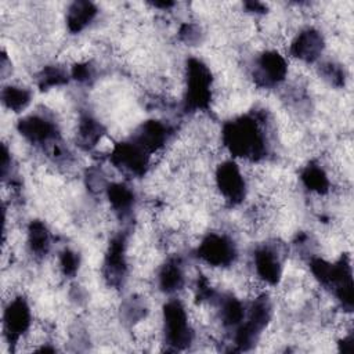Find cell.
Wrapping results in <instances>:
<instances>
[{"label":"cell","mask_w":354,"mask_h":354,"mask_svg":"<svg viewBox=\"0 0 354 354\" xmlns=\"http://www.w3.org/2000/svg\"><path fill=\"white\" fill-rule=\"evenodd\" d=\"M266 119L257 116H241L223 127V142L235 158L259 160L268 152L266 137Z\"/></svg>","instance_id":"1"},{"label":"cell","mask_w":354,"mask_h":354,"mask_svg":"<svg viewBox=\"0 0 354 354\" xmlns=\"http://www.w3.org/2000/svg\"><path fill=\"white\" fill-rule=\"evenodd\" d=\"M212 98V73L198 58H189L185 66V109L195 112L207 108Z\"/></svg>","instance_id":"2"},{"label":"cell","mask_w":354,"mask_h":354,"mask_svg":"<svg viewBox=\"0 0 354 354\" xmlns=\"http://www.w3.org/2000/svg\"><path fill=\"white\" fill-rule=\"evenodd\" d=\"M163 333L165 342L173 350H183L194 340V330L185 306L173 299L163 307Z\"/></svg>","instance_id":"3"},{"label":"cell","mask_w":354,"mask_h":354,"mask_svg":"<svg viewBox=\"0 0 354 354\" xmlns=\"http://www.w3.org/2000/svg\"><path fill=\"white\" fill-rule=\"evenodd\" d=\"M198 257L210 267L224 268L235 263L238 249L231 236L227 234L212 232L206 235L196 249Z\"/></svg>","instance_id":"4"},{"label":"cell","mask_w":354,"mask_h":354,"mask_svg":"<svg viewBox=\"0 0 354 354\" xmlns=\"http://www.w3.org/2000/svg\"><path fill=\"white\" fill-rule=\"evenodd\" d=\"M151 153H148L140 144L136 141L119 142L111 151L112 165L120 170L123 174L141 177L147 173L149 167Z\"/></svg>","instance_id":"5"},{"label":"cell","mask_w":354,"mask_h":354,"mask_svg":"<svg viewBox=\"0 0 354 354\" xmlns=\"http://www.w3.org/2000/svg\"><path fill=\"white\" fill-rule=\"evenodd\" d=\"M32 326V311L22 296H14L6 306L3 315V330L7 342L18 344Z\"/></svg>","instance_id":"6"},{"label":"cell","mask_w":354,"mask_h":354,"mask_svg":"<svg viewBox=\"0 0 354 354\" xmlns=\"http://www.w3.org/2000/svg\"><path fill=\"white\" fill-rule=\"evenodd\" d=\"M288 75V62L277 50L263 51L253 64L252 76L260 87L270 88L278 86Z\"/></svg>","instance_id":"7"},{"label":"cell","mask_w":354,"mask_h":354,"mask_svg":"<svg viewBox=\"0 0 354 354\" xmlns=\"http://www.w3.org/2000/svg\"><path fill=\"white\" fill-rule=\"evenodd\" d=\"M220 195L230 205L241 203L246 196V180L241 167L234 160H224L217 166L214 174Z\"/></svg>","instance_id":"8"},{"label":"cell","mask_w":354,"mask_h":354,"mask_svg":"<svg viewBox=\"0 0 354 354\" xmlns=\"http://www.w3.org/2000/svg\"><path fill=\"white\" fill-rule=\"evenodd\" d=\"M256 277L266 285H277L282 277V250L277 243H264L253 253Z\"/></svg>","instance_id":"9"},{"label":"cell","mask_w":354,"mask_h":354,"mask_svg":"<svg viewBox=\"0 0 354 354\" xmlns=\"http://www.w3.org/2000/svg\"><path fill=\"white\" fill-rule=\"evenodd\" d=\"M17 129L19 134L32 144L50 147L58 141L59 133L55 122L44 113H32L22 118Z\"/></svg>","instance_id":"10"},{"label":"cell","mask_w":354,"mask_h":354,"mask_svg":"<svg viewBox=\"0 0 354 354\" xmlns=\"http://www.w3.org/2000/svg\"><path fill=\"white\" fill-rule=\"evenodd\" d=\"M127 241L123 234L113 236L109 242L108 252L105 256L104 263V272L105 278L109 281L111 285H120L126 278L127 272Z\"/></svg>","instance_id":"11"},{"label":"cell","mask_w":354,"mask_h":354,"mask_svg":"<svg viewBox=\"0 0 354 354\" xmlns=\"http://www.w3.org/2000/svg\"><path fill=\"white\" fill-rule=\"evenodd\" d=\"M324 47L325 41L319 30L314 28H306L295 36L290 43L289 53L292 57L301 62L313 64L321 57Z\"/></svg>","instance_id":"12"},{"label":"cell","mask_w":354,"mask_h":354,"mask_svg":"<svg viewBox=\"0 0 354 354\" xmlns=\"http://www.w3.org/2000/svg\"><path fill=\"white\" fill-rule=\"evenodd\" d=\"M170 136H171L170 126H167L160 120L153 119V120H147L137 129L133 137V141L140 144L148 153L155 155L166 147V144L170 140Z\"/></svg>","instance_id":"13"},{"label":"cell","mask_w":354,"mask_h":354,"mask_svg":"<svg viewBox=\"0 0 354 354\" xmlns=\"http://www.w3.org/2000/svg\"><path fill=\"white\" fill-rule=\"evenodd\" d=\"M185 286V272L178 259L167 260L158 272V288L166 295H174Z\"/></svg>","instance_id":"14"},{"label":"cell","mask_w":354,"mask_h":354,"mask_svg":"<svg viewBox=\"0 0 354 354\" xmlns=\"http://www.w3.org/2000/svg\"><path fill=\"white\" fill-rule=\"evenodd\" d=\"M98 10L90 1H75L68 7L66 25L71 33H79L86 29L97 17Z\"/></svg>","instance_id":"15"},{"label":"cell","mask_w":354,"mask_h":354,"mask_svg":"<svg viewBox=\"0 0 354 354\" xmlns=\"http://www.w3.org/2000/svg\"><path fill=\"white\" fill-rule=\"evenodd\" d=\"M105 191L112 210L120 217L127 216L134 206L136 196L133 189L123 183H112L106 185Z\"/></svg>","instance_id":"16"},{"label":"cell","mask_w":354,"mask_h":354,"mask_svg":"<svg viewBox=\"0 0 354 354\" xmlns=\"http://www.w3.org/2000/svg\"><path fill=\"white\" fill-rule=\"evenodd\" d=\"M218 317L221 325L225 328H236L242 324L246 315V308L239 299L232 295L217 299Z\"/></svg>","instance_id":"17"},{"label":"cell","mask_w":354,"mask_h":354,"mask_svg":"<svg viewBox=\"0 0 354 354\" xmlns=\"http://www.w3.org/2000/svg\"><path fill=\"white\" fill-rule=\"evenodd\" d=\"M104 127L102 124L90 115H83L79 118L76 127L77 144L84 149L94 148L102 138Z\"/></svg>","instance_id":"18"},{"label":"cell","mask_w":354,"mask_h":354,"mask_svg":"<svg viewBox=\"0 0 354 354\" xmlns=\"http://www.w3.org/2000/svg\"><path fill=\"white\" fill-rule=\"evenodd\" d=\"M300 180L310 192L317 195H325L330 189L329 176L319 163L307 165L300 174Z\"/></svg>","instance_id":"19"},{"label":"cell","mask_w":354,"mask_h":354,"mask_svg":"<svg viewBox=\"0 0 354 354\" xmlns=\"http://www.w3.org/2000/svg\"><path fill=\"white\" fill-rule=\"evenodd\" d=\"M28 248L36 257H44L51 246V236L44 223L35 220L28 227Z\"/></svg>","instance_id":"20"},{"label":"cell","mask_w":354,"mask_h":354,"mask_svg":"<svg viewBox=\"0 0 354 354\" xmlns=\"http://www.w3.org/2000/svg\"><path fill=\"white\" fill-rule=\"evenodd\" d=\"M3 105L11 112H22L32 101V91L22 84H7L1 91Z\"/></svg>","instance_id":"21"},{"label":"cell","mask_w":354,"mask_h":354,"mask_svg":"<svg viewBox=\"0 0 354 354\" xmlns=\"http://www.w3.org/2000/svg\"><path fill=\"white\" fill-rule=\"evenodd\" d=\"M68 82V72L58 65H47L37 73V84L41 90L58 87Z\"/></svg>","instance_id":"22"},{"label":"cell","mask_w":354,"mask_h":354,"mask_svg":"<svg viewBox=\"0 0 354 354\" xmlns=\"http://www.w3.org/2000/svg\"><path fill=\"white\" fill-rule=\"evenodd\" d=\"M58 267L59 271L65 277H75L79 268V256L76 252L71 249H64L58 259Z\"/></svg>","instance_id":"23"},{"label":"cell","mask_w":354,"mask_h":354,"mask_svg":"<svg viewBox=\"0 0 354 354\" xmlns=\"http://www.w3.org/2000/svg\"><path fill=\"white\" fill-rule=\"evenodd\" d=\"M321 75L322 79L329 82L333 86H343L344 84V69L335 64V62H325L321 65Z\"/></svg>","instance_id":"24"}]
</instances>
